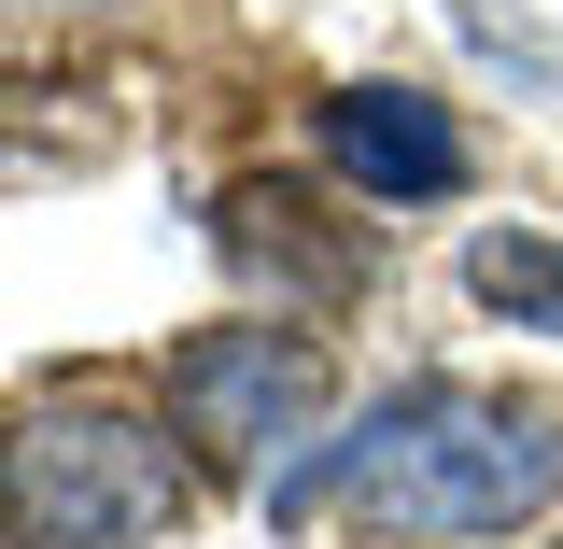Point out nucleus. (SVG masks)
<instances>
[{"label": "nucleus", "mask_w": 563, "mask_h": 549, "mask_svg": "<svg viewBox=\"0 0 563 549\" xmlns=\"http://www.w3.org/2000/svg\"><path fill=\"white\" fill-rule=\"evenodd\" d=\"M169 409H184L198 451L268 465L282 437H310V422H324V352L282 339V325H211V339L169 352Z\"/></svg>", "instance_id": "3"}, {"label": "nucleus", "mask_w": 563, "mask_h": 549, "mask_svg": "<svg viewBox=\"0 0 563 549\" xmlns=\"http://www.w3.org/2000/svg\"><path fill=\"white\" fill-rule=\"evenodd\" d=\"M184 521V465L128 395H43L0 437V536L14 549H141Z\"/></svg>", "instance_id": "2"}, {"label": "nucleus", "mask_w": 563, "mask_h": 549, "mask_svg": "<svg viewBox=\"0 0 563 549\" xmlns=\"http://www.w3.org/2000/svg\"><path fill=\"white\" fill-rule=\"evenodd\" d=\"M465 296L507 310V325H550V339H563V240H521V226L465 240Z\"/></svg>", "instance_id": "5"}, {"label": "nucleus", "mask_w": 563, "mask_h": 549, "mask_svg": "<svg viewBox=\"0 0 563 549\" xmlns=\"http://www.w3.org/2000/svg\"><path fill=\"white\" fill-rule=\"evenodd\" d=\"M324 155H339L366 198H451L465 184V128L422 85H339L324 99Z\"/></svg>", "instance_id": "4"}, {"label": "nucleus", "mask_w": 563, "mask_h": 549, "mask_svg": "<svg viewBox=\"0 0 563 549\" xmlns=\"http://www.w3.org/2000/svg\"><path fill=\"white\" fill-rule=\"evenodd\" d=\"M550 493H563V409L409 381L352 437H310L268 480V521H366L409 549H479V536H521Z\"/></svg>", "instance_id": "1"}]
</instances>
